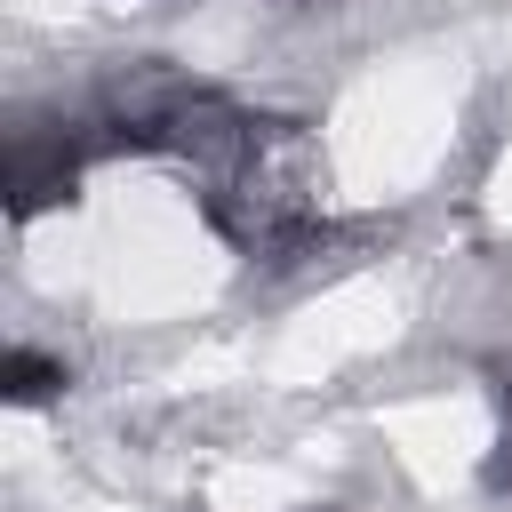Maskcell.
<instances>
[{
    "label": "cell",
    "mask_w": 512,
    "mask_h": 512,
    "mask_svg": "<svg viewBox=\"0 0 512 512\" xmlns=\"http://www.w3.org/2000/svg\"><path fill=\"white\" fill-rule=\"evenodd\" d=\"M64 384V360H40V352H8V400H48Z\"/></svg>",
    "instance_id": "cell-2"
},
{
    "label": "cell",
    "mask_w": 512,
    "mask_h": 512,
    "mask_svg": "<svg viewBox=\"0 0 512 512\" xmlns=\"http://www.w3.org/2000/svg\"><path fill=\"white\" fill-rule=\"evenodd\" d=\"M80 136H64V128H16L8 136V168H0V184H8V216L24 224V216H40V208H56V200H72V184H80Z\"/></svg>",
    "instance_id": "cell-1"
},
{
    "label": "cell",
    "mask_w": 512,
    "mask_h": 512,
    "mask_svg": "<svg viewBox=\"0 0 512 512\" xmlns=\"http://www.w3.org/2000/svg\"><path fill=\"white\" fill-rule=\"evenodd\" d=\"M488 480H496V488H512V384H504V456L488 464Z\"/></svg>",
    "instance_id": "cell-3"
},
{
    "label": "cell",
    "mask_w": 512,
    "mask_h": 512,
    "mask_svg": "<svg viewBox=\"0 0 512 512\" xmlns=\"http://www.w3.org/2000/svg\"><path fill=\"white\" fill-rule=\"evenodd\" d=\"M304 512H336V504H304Z\"/></svg>",
    "instance_id": "cell-4"
}]
</instances>
